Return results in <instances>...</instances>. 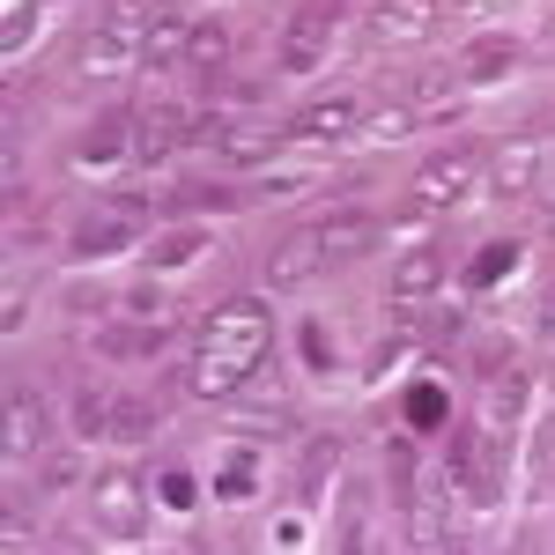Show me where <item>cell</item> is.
<instances>
[{
    "mask_svg": "<svg viewBox=\"0 0 555 555\" xmlns=\"http://www.w3.org/2000/svg\"><path fill=\"white\" fill-rule=\"evenodd\" d=\"M119 156H133V112H104V119L89 127V141H82V164L104 171V164H119Z\"/></svg>",
    "mask_w": 555,
    "mask_h": 555,
    "instance_id": "e0dca14e",
    "label": "cell"
},
{
    "mask_svg": "<svg viewBox=\"0 0 555 555\" xmlns=\"http://www.w3.org/2000/svg\"><path fill=\"white\" fill-rule=\"evenodd\" d=\"M133 60H141V52H133V44H119L112 30H82V44H75V67H82L89 82H112V75H127Z\"/></svg>",
    "mask_w": 555,
    "mask_h": 555,
    "instance_id": "9a60e30c",
    "label": "cell"
},
{
    "mask_svg": "<svg viewBox=\"0 0 555 555\" xmlns=\"http://www.w3.org/2000/svg\"><path fill=\"white\" fill-rule=\"evenodd\" d=\"M38 437H44V400L15 385V392H8V444H0V452H8V467H23V460L38 452Z\"/></svg>",
    "mask_w": 555,
    "mask_h": 555,
    "instance_id": "5bb4252c",
    "label": "cell"
},
{
    "mask_svg": "<svg viewBox=\"0 0 555 555\" xmlns=\"http://www.w3.org/2000/svg\"><path fill=\"white\" fill-rule=\"evenodd\" d=\"M319 267H326V237H319V222H304L267 253V289H304V282H319Z\"/></svg>",
    "mask_w": 555,
    "mask_h": 555,
    "instance_id": "8992f818",
    "label": "cell"
},
{
    "mask_svg": "<svg viewBox=\"0 0 555 555\" xmlns=\"http://www.w3.org/2000/svg\"><path fill=\"white\" fill-rule=\"evenodd\" d=\"M185 44H193V23H185L178 8H156L149 30H141V67H178Z\"/></svg>",
    "mask_w": 555,
    "mask_h": 555,
    "instance_id": "7c38bea8",
    "label": "cell"
},
{
    "mask_svg": "<svg viewBox=\"0 0 555 555\" xmlns=\"http://www.w3.org/2000/svg\"><path fill=\"white\" fill-rule=\"evenodd\" d=\"M201 245H208L201 230H171V237L156 245V259H164V267H178V259H193V253H201Z\"/></svg>",
    "mask_w": 555,
    "mask_h": 555,
    "instance_id": "f546056e",
    "label": "cell"
},
{
    "mask_svg": "<svg viewBox=\"0 0 555 555\" xmlns=\"http://www.w3.org/2000/svg\"><path fill=\"white\" fill-rule=\"evenodd\" d=\"M334 23H341V0H304L282 30V75H311L326 67V44H334Z\"/></svg>",
    "mask_w": 555,
    "mask_h": 555,
    "instance_id": "3957f363",
    "label": "cell"
},
{
    "mask_svg": "<svg viewBox=\"0 0 555 555\" xmlns=\"http://www.w3.org/2000/svg\"><path fill=\"white\" fill-rule=\"evenodd\" d=\"M512 60H518L512 38H474L467 44V82H504V75H512Z\"/></svg>",
    "mask_w": 555,
    "mask_h": 555,
    "instance_id": "ffe728a7",
    "label": "cell"
},
{
    "mask_svg": "<svg viewBox=\"0 0 555 555\" xmlns=\"http://www.w3.org/2000/svg\"><path fill=\"white\" fill-rule=\"evenodd\" d=\"M185 392H193V400H230V392H245V371H230L222 356L193 348V363H185Z\"/></svg>",
    "mask_w": 555,
    "mask_h": 555,
    "instance_id": "d6986e66",
    "label": "cell"
},
{
    "mask_svg": "<svg viewBox=\"0 0 555 555\" xmlns=\"http://www.w3.org/2000/svg\"><path fill=\"white\" fill-rule=\"evenodd\" d=\"M75 474H82V460H52V467H44V481H52V489H67Z\"/></svg>",
    "mask_w": 555,
    "mask_h": 555,
    "instance_id": "8d00e7d4",
    "label": "cell"
},
{
    "mask_svg": "<svg viewBox=\"0 0 555 555\" xmlns=\"http://www.w3.org/2000/svg\"><path fill=\"white\" fill-rule=\"evenodd\" d=\"M149 429H156V408H149V400H112V437H119V444L149 437Z\"/></svg>",
    "mask_w": 555,
    "mask_h": 555,
    "instance_id": "d4e9b609",
    "label": "cell"
},
{
    "mask_svg": "<svg viewBox=\"0 0 555 555\" xmlns=\"http://www.w3.org/2000/svg\"><path fill=\"white\" fill-rule=\"evenodd\" d=\"M408 423L415 429H444V385H415V392H408Z\"/></svg>",
    "mask_w": 555,
    "mask_h": 555,
    "instance_id": "83f0119b",
    "label": "cell"
},
{
    "mask_svg": "<svg viewBox=\"0 0 555 555\" xmlns=\"http://www.w3.org/2000/svg\"><path fill=\"white\" fill-rule=\"evenodd\" d=\"M297 341H304V363H311V371L326 378V371H334V348H326V334H319V326H304Z\"/></svg>",
    "mask_w": 555,
    "mask_h": 555,
    "instance_id": "4dcf8cb0",
    "label": "cell"
},
{
    "mask_svg": "<svg viewBox=\"0 0 555 555\" xmlns=\"http://www.w3.org/2000/svg\"><path fill=\"white\" fill-rule=\"evenodd\" d=\"M104 348H112V356H149V348H156V334H112Z\"/></svg>",
    "mask_w": 555,
    "mask_h": 555,
    "instance_id": "e575fe53",
    "label": "cell"
},
{
    "mask_svg": "<svg viewBox=\"0 0 555 555\" xmlns=\"http://www.w3.org/2000/svg\"><path fill=\"white\" fill-rule=\"evenodd\" d=\"M437 38V0H378L371 23H363V44L371 52H408V44Z\"/></svg>",
    "mask_w": 555,
    "mask_h": 555,
    "instance_id": "5b68a950",
    "label": "cell"
},
{
    "mask_svg": "<svg viewBox=\"0 0 555 555\" xmlns=\"http://www.w3.org/2000/svg\"><path fill=\"white\" fill-rule=\"evenodd\" d=\"M415 112H437V119H452V112H460V89L444 82V75H423V82H415Z\"/></svg>",
    "mask_w": 555,
    "mask_h": 555,
    "instance_id": "4316f807",
    "label": "cell"
},
{
    "mask_svg": "<svg viewBox=\"0 0 555 555\" xmlns=\"http://www.w3.org/2000/svg\"><path fill=\"white\" fill-rule=\"evenodd\" d=\"M104 415H112V400H104V392H75V429H82V437H104Z\"/></svg>",
    "mask_w": 555,
    "mask_h": 555,
    "instance_id": "f1b7e54d",
    "label": "cell"
},
{
    "mask_svg": "<svg viewBox=\"0 0 555 555\" xmlns=\"http://www.w3.org/2000/svg\"><path fill=\"white\" fill-rule=\"evenodd\" d=\"M282 141H289L282 127H259V119H222V141H215V149H222V164L253 171V164H267Z\"/></svg>",
    "mask_w": 555,
    "mask_h": 555,
    "instance_id": "30bf717a",
    "label": "cell"
},
{
    "mask_svg": "<svg viewBox=\"0 0 555 555\" xmlns=\"http://www.w3.org/2000/svg\"><path fill=\"white\" fill-rule=\"evenodd\" d=\"M356 127H363L356 96H319V104H304L297 119H289V141H348Z\"/></svg>",
    "mask_w": 555,
    "mask_h": 555,
    "instance_id": "ba28073f",
    "label": "cell"
},
{
    "mask_svg": "<svg viewBox=\"0 0 555 555\" xmlns=\"http://www.w3.org/2000/svg\"><path fill=\"white\" fill-rule=\"evenodd\" d=\"M541 38H548V44H555V15H548V30H541Z\"/></svg>",
    "mask_w": 555,
    "mask_h": 555,
    "instance_id": "f35d334b",
    "label": "cell"
},
{
    "mask_svg": "<svg viewBox=\"0 0 555 555\" xmlns=\"http://www.w3.org/2000/svg\"><path fill=\"white\" fill-rule=\"evenodd\" d=\"M319 237H326V259H348V253H363V245L378 237V215H363V208L319 215Z\"/></svg>",
    "mask_w": 555,
    "mask_h": 555,
    "instance_id": "ac0fdd59",
    "label": "cell"
},
{
    "mask_svg": "<svg viewBox=\"0 0 555 555\" xmlns=\"http://www.w3.org/2000/svg\"><path fill=\"white\" fill-rule=\"evenodd\" d=\"M253 489V460H230V474H222V496H245Z\"/></svg>",
    "mask_w": 555,
    "mask_h": 555,
    "instance_id": "d590c367",
    "label": "cell"
},
{
    "mask_svg": "<svg viewBox=\"0 0 555 555\" xmlns=\"http://www.w3.org/2000/svg\"><path fill=\"white\" fill-rule=\"evenodd\" d=\"M149 15H156L149 0H104V15H96V30H112L119 44H133V52H141V30H149Z\"/></svg>",
    "mask_w": 555,
    "mask_h": 555,
    "instance_id": "44dd1931",
    "label": "cell"
},
{
    "mask_svg": "<svg viewBox=\"0 0 555 555\" xmlns=\"http://www.w3.org/2000/svg\"><path fill=\"white\" fill-rule=\"evenodd\" d=\"M267 341H274V319H267L259 297H222L208 319H201V348L222 356L230 371H245V378L267 363Z\"/></svg>",
    "mask_w": 555,
    "mask_h": 555,
    "instance_id": "6da1fadb",
    "label": "cell"
},
{
    "mask_svg": "<svg viewBox=\"0 0 555 555\" xmlns=\"http://www.w3.org/2000/svg\"><path fill=\"white\" fill-rule=\"evenodd\" d=\"M171 149H185V112H171V104L133 112V164H141V171H156Z\"/></svg>",
    "mask_w": 555,
    "mask_h": 555,
    "instance_id": "9c48e42d",
    "label": "cell"
},
{
    "mask_svg": "<svg viewBox=\"0 0 555 555\" xmlns=\"http://www.w3.org/2000/svg\"><path fill=\"white\" fill-rule=\"evenodd\" d=\"M467 185H474V156H467V149H444V156H429L423 171L408 178V215L460 208V201H467Z\"/></svg>",
    "mask_w": 555,
    "mask_h": 555,
    "instance_id": "277c9868",
    "label": "cell"
},
{
    "mask_svg": "<svg viewBox=\"0 0 555 555\" xmlns=\"http://www.w3.org/2000/svg\"><path fill=\"white\" fill-rule=\"evenodd\" d=\"M222 60H230V30H222V23H193L185 67H193V75H222Z\"/></svg>",
    "mask_w": 555,
    "mask_h": 555,
    "instance_id": "7402d4cb",
    "label": "cell"
},
{
    "mask_svg": "<svg viewBox=\"0 0 555 555\" xmlns=\"http://www.w3.org/2000/svg\"><path fill=\"white\" fill-rule=\"evenodd\" d=\"M444 526H452V481H444L437 467H423L415 474V496H408V533H415L423 548H437Z\"/></svg>",
    "mask_w": 555,
    "mask_h": 555,
    "instance_id": "52a82bcc",
    "label": "cell"
},
{
    "mask_svg": "<svg viewBox=\"0 0 555 555\" xmlns=\"http://www.w3.org/2000/svg\"><path fill=\"white\" fill-rule=\"evenodd\" d=\"M512 267H518V245H489V253L467 267V289H489V282H504Z\"/></svg>",
    "mask_w": 555,
    "mask_h": 555,
    "instance_id": "484cf974",
    "label": "cell"
},
{
    "mask_svg": "<svg viewBox=\"0 0 555 555\" xmlns=\"http://www.w3.org/2000/svg\"><path fill=\"white\" fill-rule=\"evenodd\" d=\"M548 467H555V444H548Z\"/></svg>",
    "mask_w": 555,
    "mask_h": 555,
    "instance_id": "ab89813d",
    "label": "cell"
},
{
    "mask_svg": "<svg viewBox=\"0 0 555 555\" xmlns=\"http://www.w3.org/2000/svg\"><path fill=\"white\" fill-rule=\"evenodd\" d=\"M133 237H141V230H133L127 201H119L112 215H96V222H82V230H75V253H82V259H104V253H127Z\"/></svg>",
    "mask_w": 555,
    "mask_h": 555,
    "instance_id": "2e32d148",
    "label": "cell"
},
{
    "mask_svg": "<svg viewBox=\"0 0 555 555\" xmlns=\"http://www.w3.org/2000/svg\"><path fill=\"white\" fill-rule=\"evenodd\" d=\"M423 127V112H415V104H385V112H371V141H378V149H392V141H408V133Z\"/></svg>",
    "mask_w": 555,
    "mask_h": 555,
    "instance_id": "603a6c76",
    "label": "cell"
},
{
    "mask_svg": "<svg viewBox=\"0 0 555 555\" xmlns=\"http://www.w3.org/2000/svg\"><path fill=\"white\" fill-rule=\"evenodd\" d=\"M30 30H38V0H23V8L8 15V30H0V38H8V52H15V44L30 38Z\"/></svg>",
    "mask_w": 555,
    "mask_h": 555,
    "instance_id": "1f68e13d",
    "label": "cell"
},
{
    "mask_svg": "<svg viewBox=\"0 0 555 555\" xmlns=\"http://www.w3.org/2000/svg\"><path fill=\"white\" fill-rule=\"evenodd\" d=\"M541 334H548V341H555V297L541 304Z\"/></svg>",
    "mask_w": 555,
    "mask_h": 555,
    "instance_id": "74e56055",
    "label": "cell"
},
{
    "mask_svg": "<svg viewBox=\"0 0 555 555\" xmlns=\"http://www.w3.org/2000/svg\"><path fill=\"white\" fill-rule=\"evenodd\" d=\"M89 518H96V533H112V541H141V526H149L141 474L104 467V474H96V489H89Z\"/></svg>",
    "mask_w": 555,
    "mask_h": 555,
    "instance_id": "7a4b0ae2",
    "label": "cell"
},
{
    "mask_svg": "<svg viewBox=\"0 0 555 555\" xmlns=\"http://www.w3.org/2000/svg\"><path fill=\"white\" fill-rule=\"evenodd\" d=\"M437 282H444V253H437V245H415V253L392 267V304H400V311H415Z\"/></svg>",
    "mask_w": 555,
    "mask_h": 555,
    "instance_id": "4fadbf2b",
    "label": "cell"
},
{
    "mask_svg": "<svg viewBox=\"0 0 555 555\" xmlns=\"http://www.w3.org/2000/svg\"><path fill=\"white\" fill-rule=\"evenodd\" d=\"M127 311H133V319H156V311H164V289H156V282H141V289L127 297Z\"/></svg>",
    "mask_w": 555,
    "mask_h": 555,
    "instance_id": "836d02e7",
    "label": "cell"
},
{
    "mask_svg": "<svg viewBox=\"0 0 555 555\" xmlns=\"http://www.w3.org/2000/svg\"><path fill=\"white\" fill-rule=\"evenodd\" d=\"M215 141H222V119H215V112L185 119V149H215Z\"/></svg>",
    "mask_w": 555,
    "mask_h": 555,
    "instance_id": "d6a6232c",
    "label": "cell"
},
{
    "mask_svg": "<svg viewBox=\"0 0 555 555\" xmlns=\"http://www.w3.org/2000/svg\"><path fill=\"white\" fill-rule=\"evenodd\" d=\"M518 408H526V371H504L496 392H489V429H512Z\"/></svg>",
    "mask_w": 555,
    "mask_h": 555,
    "instance_id": "cb8c5ba5",
    "label": "cell"
},
{
    "mask_svg": "<svg viewBox=\"0 0 555 555\" xmlns=\"http://www.w3.org/2000/svg\"><path fill=\"white\" fill-rule=\"evenodd\" d=\"M533 171H541V133H512L504 149H496V201H518L526 185H533Z\"/></svg>",
    "mask_w": 555,
    "mask_h": 555,
    "instance_id": "8fae6325",
    "label": "cell"
}]
</instances>
